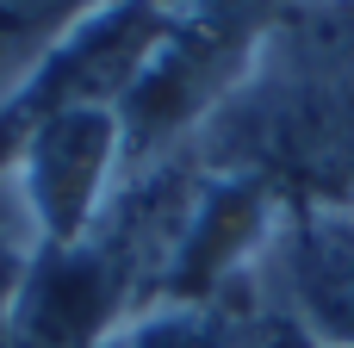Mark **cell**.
Returning a JSON list of instances; mask_svg holds the SVG:
<instances>
[{"mask_svg": "<svg viewBox=\"0 0 354 348\" xmlns=\"http://www.w3.org/2000/svg\"><path fill=\"white\" fill-rule=\"evenodd\" d=\"M124 149L118 106H62L50 118H31L25 137V205L31 224L44 230V249L87 243L100 199L112 187Z\"/></svg>", "mask_w": 354, "mask_h": 348, "instance_id": "cell-1", "label": "cell"}, {"mask_svg": "<svg viewBox=\"0 0 354 348\" xmlns=\"http://www.w3.org/2000/svg\"><path fill=\"white\" fill-rule=\"evenodd\" d=\"M124 299L131 274L100 237L44 249L19 280L6 348H106V324Z\"/></svg>", "mask_w": 354, "mask_h": 348, "instance_id": "cell-2", "label": "cell"}, {"mask_svg": "<svg viewBox=\"0 0 354 348\" xmlns=\"http://www.w3.org/2000/svg\"><path fill=\"white\" fill-rule=\"evenodd\" d=\"M286 286L324 348H354V205H311L286 230Z\"/></svg>", "mask_w": 354, "mask_h": 348, "instance_id": "cell-3", "label": "cell"}, {"mask_svg": "<svg viewBox=\"0 0 354 348\" xmlns=\"http://www.w3.org/2000/svg\"><path fill=\"white\" fill-rule=\"evenodd\" d=\"M118 0H0V93L31 87V75Z\"/></svg>", "mask_w": 354, "mask_h": 348, "instance_id": "cell-4", "label": "cell"}, {"mask_svg": "<svg viewBox=\"0 0 354 348\" xmlns=\"http://www.w3.org/2000/svg\"><path fill=\"white\" fill-rule=\"evenodd\" d=\"M124 348H261L249 318H230L224 299H199V305H162L149 311Z\"/></svg>", "mask_w": 354, "mask_h": 348, "instance_id": "cell-5", "label": "cell"}, {"mask_svg": "<svg viewBox=\"0 0 354 348\" xmlns=\"http://www.w3.org/2000/svg\"><path fill=\"white\" fill-rule=\"evenodd\" d=\"M106 348H124V342H106Z\"/></svg>", "mask_w": 354, "mask_h": 348, "instance_id": "cell-6", "label": "cell"}]
</instances>
